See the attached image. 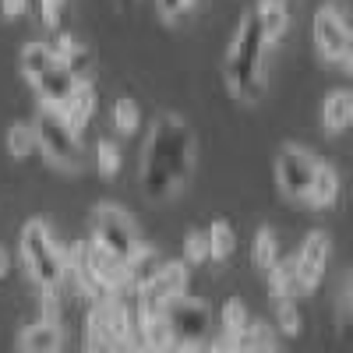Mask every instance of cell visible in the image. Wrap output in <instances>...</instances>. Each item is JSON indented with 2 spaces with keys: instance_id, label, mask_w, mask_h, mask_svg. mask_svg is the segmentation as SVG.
<instances>
[{
  "instance_id": "obj_1",
  "label": "cell",
  "mask_w": 353,
  "mask_h": 353,
  "mask_svg": "<svg viewBox=\"0 0 353 353\" xmlns=\"http://www.w3.org/2000/svg\"><path fill=\"white\" fill-rule=\"evenodd\" d=\"M198 163V138L191 124L176 113H159L149 138L141 145V194L149 201H166L181 188H188L191 173Z\"/></svg>"
},
{
  "instance_id": "obj_2",
  "label": "cell",
  "mask_w": 353,
  "mask_h": 353,
  "mask_svg": "<svg viewBox=\"0 0 353 353\" xmlns=\"http://www.w3.org/2000/svg\"><path fill=\"white\" fill-rule=\"evenodd\" d=\"M265 53H269V39L261 36L254 11H248L230 39L226 57H223L226 88L241 103H258L265 92Z\"/></svg>"
},
{
  "instance_id": "obj_3",
  "label": "cell",
  "mask_w": 353,
  "mask_h": 353,
  "mask_svg": "<svg viewBox=\"0 0 353 353\" xmlns=\"http://www.w3.org/2000/svg\"><path fill=\"white\" fill-rule=\"evenodd\" d=\"M18 254H21V265H25L28 279H32L39 290L64 286V279H68V254H64L61 244H57L50 223L28 219L21 226V237H18Z\"/></svg>"
},
{
  "instance_id": "obj_4",
  "label": "cell",
  "mask_w": 353,
  "mask_h": 353,
  "mask_svg": "<svg viewBox=\"0 0 353 353\" xmlns=\"http://www.w3.org/2000/svg\"><path fill=\"white\" fill-rule=\"evenodd\" d=\"M85 346L88 350H124L138 346L134 336V311L117 297L106 293L99 301H88V318H85Z\"/></svg>"
},
{
  "instance_id": "obj_5",
  "label": "cell",
  "mask_w": 353,
  "mask_h": 353,
  "mask_svg": "<svg viewBox=\"0 0 353 353\" xmlns=\"http://www.w3.org/2000/svg\"><path fill=\"white\" fill-rule=\"evenodd\" d=\"M21 74L28 78V85L36 88L39 103H50L57 110H64V103L71 99L74 85H78V78L57 61L53 50L43 46V43H28L21 50Z\"/></svg>"
},
{
  "instance_id": "obj_6",
  "label": "cell",
  "mask_w": 353,
  "mask_h": 353,
  "mask_svg": "<svg viewBox=\"0 0 353 353\" xmlns=\"http://www.w3.org/2000/svg\"><path fill=\"white\" fill-rule=\"evenodd\" d=\"M32 131H36V149H43V156L50 163H57L61 170H81L85 149H81V141H78V131L64 121V113L57 110V106L39 103Z\"/></svg>"
},
{
  "instance_id": "obj_7",
  "label": "cell",
  "mask_w": 353,
  "mask_h": 353,
  "mask_svg": "<svg viewBox=\"0 0 353 353\" xmlns=\"http://www.w3.org/2000/svg\"><path fill=\"white\" fill-rule=\"evenodd\" d=\"M350 4L346 0H325L318 11H314V21H311V39H314V50L325 64H336L343 71H350L353 64V53H350Z\"/></svg>"
},
{
  "instance_id": "obj_8",
  "label": "cell",
  "mask_w": 353,
  "mask_h": 353,
  "mask_svg": "<svg viewBox=\"0 0 353 353\" xmlns=\"http://www.w3.org/2000/svg\"><path fill=\"white\" fill-rule=\"evenodd\" d=\"M88 241L99 244L103 251H110L113 258L128 261L145 241L138 233V223L113 201H99L92 216H88Z\"/></svg>"
},
{
  "instance_id": "obj_9",
  "label": "cell",
  "mask_w": 353,
  "mask_h": 353,
  "mask_svg": "<svg viewBox=\"0 0 353 353\" xmlns=\"http://www.w3.org/2000/svg\"><path fill=\"white\" fill-rule=\"evenodd\" d=\"M163 314L170 321L173 346H181V350H209L212 311L205 307L201 301L188 297V293H176V297L163 301Z\"/></svg>"
},
{
  "instance_id": "obj_10",
  "label": "cell",
  "mask_w": 353,
  "mask_h": 353,
  "mask_svg": "<svg viewBox=\"0 0 353 353\" xmlns=\"http://www.w3.org/2000/svg\"><path fill=\"white\" fill-rule=\"evenodd\" d=\"M314 166H318V156L311 149L293 145V141L279 145V152H276V184H279V191L290 201H307Z\"/></svg>"
},
{
  "instance_id": "obj_11",
  "label": "cell",
  "mask_w": 353,
  "mask_h": 353,
  "mask_svg": "<svg viewBox=\"0 0 353 353\" xmlns=\"http://www.w3.org/2000/svg\"><path fill=\"white\" fill-rule=\"evenodd\" d=\"M329 254H332V237H329L325 230H311L307 237H304V244H301V251L293 254L304 293H311V290L321 283V276H325V265H329Z\"/></svg>"
},
{
  "instance_id": "obj_12",
  "label": "cell",
  "mask_w": 353,
  "mask_h": 353,
  "mask_svg": "<svg viewBox=\"0 0 353 353\" xmlns=\"http://www.w3.org/2000/svg\"><path fill=\"white\" fill-rule=\"evenodd\" d=\"M188 283H191L188 261H159L156 272L149 276V283H145V286L134 293V297H138V301L163 304V301L176 297V293H188Z\"/></svg>"
},
{
  "instance_id": "obj_13",
  "label": "cell",
  "mask_w": 353,
  "mask_h": 353,
  "mask_svg": "<svg viewBox=\"0 0 353 353\" xmlns=\"http://www.w3.org/2000/svg\"><path fill=\"white\" fill-rule=\"evenodd\" d=\"M61 346H64V329L61 321H50V318H36L18 336V350L25 353H57Z\"/></svg>"
},
{
  "instance_id": "obj_14",
  "label": "cell",
  "mask_w": 353,
  "mask_h": 353,
  "mask_svg": "<svg viewBox=\"0 0 353 353\" xmlns=\"http://www.w3.org/2000/svg\"><path fill=\"white\" fill-rule=\"evenodd\" d=\"M321 128L325 134H343L353 124V92L350 88H332V92L321 99Z\"/></svg>"
},
{
  "instance_id": "obj_15",
  "label": "cell",
  "mask_w": 353,
  "mask_h": 353,
  "mask_svg": "<svg viewBox=\"0 0 353 353\" xmlns=\"http://www.w3.org/2000/svg\"><path fill=\"white\" fill-rule=\"evenodd\" d=\"M269 286L279 301H297L304 297V286H301V276H297V261H293V254H279L272 265H269Z\"/></svg>"
},
{
  "instance_id": "obj_16",
  "label": "cell",
  "mask_w": 353,
  "mask_h": 353,
  "mask_svg": "<svg viewBox=\"0 0 353 353\" xmlns=\"http://www.w3.org/2000/svg\"><path fill=\"white\" fill-rule=\"evenodd\" d=\"M50 50H53V57H57V61H61L74 78H88V74H92V53H88L85 43H78L74 36L61 32V36L50 43Z\"/></svg>"
},
{
  "instance_id": "obj_17",
  "label": "cell",
  "mask_w": 353,
  "mask_h": 353,
  "mask_svg": "<svg viewBox=\"0 0 353 353\" xmlns=\"http://www.w3.org/2000/svg\"><path fill=\"white\" fill-rule=\"evenodd\" d=\"M339 170L332 163H321L314 166V176H311V191H307V205H314V209H332V205L339 201Z\"/></svg>"
},
{
  "instance_id": "obj_18",
  "label": "cell",
  "mask_w": 353,
  "mask_h": 353,
  "mask_svg": "<svg viewBox=\"0 0 353 353\" xmlns=\"http://www.w3.org/2000/svg\"><path fill=\"white\" fill-rule=\"evenodd\" d=\"M96 88H92V81L88 78H78V85H74V92H71V99L64 103V121L74 128V131H81L88 121H92V113H96Z\"/></svg>"
},
{
  "instance_id": "obj_19",
  "label": "cell",
  "mask_w": 353,
  "mask_h": 353,
  "mask_svg": "<svg viewBox=\"0 0 353 353\" xmlns=\"http://www.w3.org/2000/svg\"><path fill=\"white\" fill-rule=\"evenodd\" d=\"M254 18H258V28H261V36L272 43L283 39L286 32V25H290V14H286V0H258V4L251 8Z\"/></svg>"
},
{
  "instance_id": "obj_20",
  "label": "cell",
  "mask_w": 353,
  "mask_h": 353,
  "mask_svg": "<svg viewBox=\"0 0 353 353\" xmlns=\"http://www.w3.org/2000/svg\"><path fill=\"white\" fill-rule=\"evenodd\" d=\"M205 237H209L212 261H226L233 251H237V230H233L230 219H212L209 226H205Z\"/></svg>"
},
{
  "instance_id": "obj_21",
  "label": "cell",
  "mask_w": 353,
  "mask_h": 353,
  "mask_svg": "<svg viewBox=\"0 0 353 353\" xmlns=\"http://www.w3.org/2000/svg\"><path fill=\"white\" fill-rule=\"evenodd\" d=\"M251 258H254V265H258L261 272H269V265L279 258V237H276V230H272V226H258Z\"/></svg>"
},
{
  "instance_id": "obj_22",
  "label": "cell",
  "mask_w": 353,
  "mask_h": 353,
  "mask_svg": "<svg viewBox=\"0 0 353 353\" xmlns=\"http://www.w3.org/2000/svg\"><path fill=\"white\" fill-rule=\"evenodd\" d=\"M8 152L14 159H28L36 152V131H32L28 121H18V124L8 128Z\"/></svg>"
},
{
  "instance_id": "obj_23",
  "label": "cell",
  "mask_w": 353,
  "mask_h": 353,
  "mask_svg": "<svg viewBox=\"0 0 353 353\" xmlns=\"http://www.w3.org/2000/svg\"><path fill=\"white\" fill-rule=\"evenodd\" d=\"M113 128H117V134H138V128H141V110H138V103L134 99H117L113 103Z\"/></svg>"
},
{
  "instance_id": "obj_24",
  "label": "cell",
  "mask_w": 353,
  "mask_h": 353,
  "mask_svg": "<svg viewBox=\"0 0 353 353\" xmlns=\"http://www.w3.org/2000/svg\"><path fill=\"white\" fill-rule=\"evenodd\" d=\"M276 325L286 336H301L304 332V311L297 301H279L276 304Z\"/></svg>"
},
{
  "instance_id": "obj_25",
  "label": "cell",
  "mask_w": 353,
  "mask_h": 353,
  "mask_svg": "<svg viewBox=\"0 0 353 353\" xmlns=\"http://www.w3.org/2000/svg\"><path fill=\"white\" fill-rule=\"evenodd\" d=\"M248 321H251V311H248L237 297L223 304V311H219V325H223V332H241Z\"/></svg>"
},
{
  "instance_id": "obj_26",
  "label": "cell",
  "mask_w": 353,
  "mask_h": 353,
  "mask_svg": "<svg viewBox=\"0 0 353 353\" xmlns=\"http://www.w3.org/2000/svg\"><path fill=\"white\" fill-rule=\"evenodd\" d=\"M184 261L188 265H205L212 261V251H209V237H205V230H191L188 241H184Z\"/></svg>"
},
{
  "instance_id": "obj_27",
  "label": "cell",
  "mask_w": 353,
  "mask_h": 353,
  "mask_svg": "<svg viewBox=\"0 0 353 353\" xmlns=\"http://www.w3.org/2000/svg\"><path fill=\"white\" fill-rule=\"evenodd\" d=\"M96 166L103 176H113L117 170H121V145L117 141H99L96 145Z\"/></svg>"
},
{
  "instance_id": "obj_28",
  "label": "cell",
  "mask_w": 353,
  "mask_h": 353,
  "mask_svg": "<svg viewBox=\"0 0 353 353\" xmlns=\"http://www.w3.org/2000/svg\"><path fill=\"white\" fill-rule=\"evenodd\" d=\"M156 8L166 21H176V18H184L191 8H194V0H156Z\"/></svg>"
},
{
  "instance_id": "obj_29",
  "label": "cell",
  "mask_w": 353,
  "mask_h": 353,
  "mask_svg": "<svg viewBox=\"0 0 353 353\" xmlns=\"http://www.w3.org/2000/svg\"><path fill=\"white\" fill-rule=\"evenodd\" d=\"M28 4H32V0H0V11H4L8 18H21L28 11Z\"/></svg>"
},
{
  "instance_id": "obj_30",
  "label": "cell",
  "mask_w": 353,
  "mask_h": 353,
  "mask_svg": "<svg viewBox=\"0 0 353 353\" xmlns=\"http://www.w3.org/2000/svg\"><path fill=\"white\" fill-rule=\"evenodd\" d=\"M11 276V254H8V248H0V279H8Z\"/></svg>"
},
{
  "instance_id": "obj_31",
  "label": "cell",
  "mask_w": 353,
  "mask_h": 353,
  "mask_svg": "<svg viewBox=\"0 0 353 353\" xmlns=\"http://www.w3.org/2000/svg\"><path fill=\"white\" fill-rule=\"evenodd\" d=\"M113 4H117V8H121V11H131V8L138 4V0H113Z\"/></svg>"
}]
</instances>
